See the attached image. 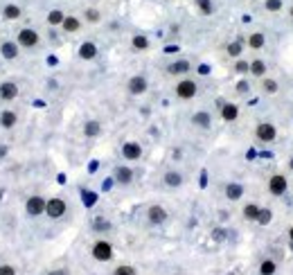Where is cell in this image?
<instances>
[{"label":"cell","instance_id":"obj_19","mask_svg":"<svg viewBox=\"0 0 293 275\" xmlns=\"http://www.w3.org/2000/svg\"><path fill=\"white\" fill-rule=\"evenodd\" d=\"M250 72L252 77H257V79H261V77H266V72H268V66H266L264 59H252L250 61Z\"/></svg>","mask_w":293,"mask_h":275},{"label":"cell","instance_id":"obj_29","mask_svg":"<svg viewBox=\"0 0 293 275\" xmlns=\"http://www.w3.org/2000/svg\"><path fill=\"white\" fill-rule=\"evenodd\" d=\"M261 90L266 95H275V93H279V84L275 79H270V77H261Z\"/></svg>","mask_w":293,"mask_h":275},{"label":"cell","instance_id":"obj_22","mask_svg":"<svg viewBox=\"0 0 293 275\" xmlns=\"http://www.w3.org/2000/svg\"><path fill=\"white\" fill-rule=\"evenodd\" d=\"M23 16V9L18 7L16 3H9L3 7V18L5 21H18V18Z\"/></svg>","mask_w":293,"mask_h":275},{"label":"cell","instance_id":"obj_40","mask_svg":"<svg viewBox=\"0 0 293 275\" xmlns=\"http://www.w3.org/2000/svg\"><path fill=\"white\" fill-rule=\"evenodd\" d=\"M84 203H86V205H93V203H95V194L86 192V194H84Z\"/></svg>","mask_w":293,"mask_h":275},{"label":"cell","instance_id":"obj_3","mask_svg":"<svg viewBox=\"0 0 293 275\" xmlns=\"http://www.w3.org/2000/svg\"><path fill=\"white\" fill-rule=\"evenodd\" d=\"M90 252H93V257L97 261H111L113 259V246L106 239H97V241L93 243V248H90Z\"/></svg>","mask_w":293,"mask_h":275},{"label":"cell","instance_id":"obj_27","mask_svg":"<svg viewBox=\"0 0 293 275\" xmlns=\"http://www.w3.org/2000/svg\"><path fill=\"white\" fill-rule=\"evenodd\" d=\"M16 122H18L16 113L14 111H3V115H0V126H3V129H14Z\"/></svg>","mask_w":293,"mask_h":275},{"label":"cell","instance_id":"obj_11","mask_svg":"<svg viewBox=\"0 0 293 275\" xmlns=\"http://www.w3.org/2000/svg\"><path fill=\"white\" fill-rule=\"evenodd\" d=\"M113 176H115V183H120V185L133 183V169L126 167V165H117L115 171H113Z\"/></svg>","mask_w":293,"mask_h":275},{"label":"cell","instance_id":"obj_6","mask_svg":"<svg viewBox=\"0 0 293 275\" xmlns=\"http://www.w3.org/2000/svg\"><path fill=\"white\" fill-rule=\"evenodd\" d=\"M68 210V203L63 201V198H50L48 203H45V214L50 216V219H61L63 214H66Z\"/></svg>","mask_w":293,"mask_h":275},{"label":"cell","instance_id":"obj_24","mask_svg":"<svg viewBox=\"0 0 293 275\" xmlns=\"http://www.w3.org/2000/svg\"><path fill=\"white\" fill-rule=\"evenodd\" d=\"M162 180H165L167 187H180V185H183V174H180V171H167V174L162 176Z\"/></svg>","mask_w":293,"mask_h":275},{"label":"cell","instance_id":"obj_25","mask_svg":"<svg viewBox=\"0 0 293 275\" xmlns=\"http://www.w3.org/2000/svg\"><path fill=\"white\" fill-rule=\"evenodd\" d=\"M259 210H261V205H257V203H246L241 214H243V219H246V221H257Z\"/></svg>","mask_w":293,"mask_h":275},{"label":"cell","instance_id":"obj_46","mask_svg":"<svg viewBox=\"0 0 293 275\" xmlns=\"http://www.w3.org/2000/svg\"><path fill=\"white\" fill-rule=\"evenodd\" d=\"M288 16L293 18V5H291V7H288Z\"/></svg>","mask_w":293,"mask_h":275},{"label":"cell","instance_id":"obj_21","mask_svg":"<svg viewBox=\"0 0 293 275\" xmlns=\"http://www.w3.org/2000/svg\"><path fill=\"white\" fill-rule=\"evenodd\" d=\"M221 117H223V122H234L239 117V106L237 104H221Z\"/></svg>","mask_w":293,"mask_h":275},{"label":"cell","instance_id":"obj_35","mask_svg":"<svg viewBox=\"0 0 293 275\" xmlns=\"http://www.w3.org/2000/svg\"><path fill=\"white\" fill-rule=\"evenodd\" d=\"M270 221H273V210H270V207H261L259 216H257V223H259V225H268Z\"/></svg>","mask_w":293,"mask_h":275},{"label":"cell","instance_id":"obj_31","mask_svg":"<svg viewBox=\"0 0 293 275\" xmlns=\"http://www.w3.org/2000/svg\"><path fill=\"white\" fill-rule=\"evenodd\" d=\"M84 18H86L88 23H93V25H95V23L102 21V12H99L97 7H86V9H84Z\"/></svg>","mask_w":293,"mask_h":275},{"label":"cell","instance_id":"obj_41","mask_svg":"<svg viewBox=\"0 0 293 275\" xmlns=\"http://www.w3.org/2000/svg\"><path fill=\"white\" fill-rule=\"evenodd\" d=\"M237 90H239V93H248V90H250V86H248L246 81H239V84H237Z\"/></svg>","mask_w":293,"mask_h":275},{"label":"cell","instance_id":"obj_44","mask_svg":"<svg viewBox=\"0 0 293 275\" xmlns=\"http://www.w3.org/2000/svg\"><path fill=\"white\" fill-rule=\"evenodd\" d=\"M288 169H291V171H293V156H291V158H288Z\"/></svg>","mask_w":293,"mask_h":275},{"label":"cell","instance_id":"obj_5","mask_svg":"<svg viewBox=\"0 0 293 275\" xmlns=\"http://www.w3.org/2000/svg\"><path fill=\"white\" fill-rule=\"evenodd\" d=\"M288 189V178L284 174H273L268 178V192L273 196H284Z\"/></svg>","mask_w":293,"mask_h":275},{"label":"cell","instance_id":"obj_47","mask_svg":"<svg viewBox=\"0 0 293 275\" xmlns=\"http://www.w3.org/2000/svg\"><path fill=\"white\" fill-rule=\"evenodd\" d=\"M230 275H237V273H230Z\"/></svg>","mask_w":293,"mask_h":275},{"label":"cell","instance_id":"obj_1","mask_svg":"<svg viewBox=\"0 0 293 275\" xmlns=\"http://www.w3.org/2000/svg\"><path fill=\"white\" fill-rule=\"evenodd\" d=\"M39 41H41L39 32L32 30V27H23V30L18 32V36H16V43L21 45V48H25V50L36 48V45H39Z\"/></svg>","mask_w":293,"mask_h":275},{"label":"cell","instance_id":"obj_37","mask_svg":"<svg viewBox=\"0 0 293 275\" xmlns=\"http://www.w3.org/2000/svg\"><path fill=\"white\" fill-rule=\"evenodd\" d=\"M113 275H135V268L133 266H129V264H122V266H117V268L113 270Z\"/></svg>","mask_w":293,"mask_h":275},{"label":"cell","instance_id":"obj_26","mask_svg":"<svg viewBox=\"0 0 293 275\" xmlns=\"http://www.w3.org/2000/svg\"><path fill=\"white\" fill-rule=\"evenodd\" d=\"M102 133V124H99L97 120H90L84 124V135L86 138H97V135Z\"/></svg>","mask_w":293,"mask_h":275},{"label":"cell","instance_id":"obj_42","mask_svg":"<svg viewBox=\"0 0 293 275\" xmlns=\"http://www.w3.org/2000/svg\"><path fill=\"white\" fill-rule=\"evenodd\" d=\"M212 237H214L216 241H221V239H225V230H214V232H212Z\"/></svg>","mask_w":293,"mask_h":275},{"label":"cell","instance_id":"obj_8","mask_svg":"<svg viewBox=\"0 0 293 275\" xmlns=\"http://www.w3.org/2000/svg\"><path fill=\"white\" fill-rule=\"evenodd\" d=\"M126 90H129L131 95H144L149 90V81L144 75H133L129 79V84H126Z\"/></svg>","mask_w":293,"mask_h":275},{"label":"cell","instance_id":"obj_13","mask_svg":"<svg viewBox=\"0 0 293 275\" xmlns=\"http://www.w3.org/2000/svg\"><path fill=\"white\" fill-rule=\"evenodd\" d=\"M189 70H192V63H189L187 59H178V61L167 66V72H169V75H187Z\"/></svg>","mask_w":293,"mask_h":275},{"label":"cell","instance_id":"obj_16","mask_svg":"<svg viewBox=\"0 0 293 275\" xmlns=\"http://www.w3.org/2000/svg\"><path fill=\"white\" fill-rule=\"evenodd\" d=\"M243 48H246V39H241V36H239V39L230 41V43L225 45V52H228L232 59H239L243 54Z\"/></svg>","mask_w":293,"mask_h":275},{"label":"cell","instance_id":"obj_20","mask_svg":"<svg viewBox=\"0 0 293 275\" xmlns=\"http://www.w3.org/2000/svg\"><path fill=\"white\" fill-rule=\"evenodd\" d=\"M18 48H21V45L14 43V41H5V43L0 45V54H3L5 59H9V61H14V59L18 57Z\"/></svg>","mask_w":293,"mask_h":275},{"label":"cell","instance_id":"obj_17","mask_svg":"<svg viewBox=\"0 0 293 275\" xmlns=\"http://www.w3.org/2000/svg\"><path fill=\"white\" fill-rule=\"evenodd\" d=\"M192 124L198 126V129H210L212 126V115L207 111H196L192 115Z\"/></svg>","mask_w":293,"mask_h":275},{"label":"cell","instance_id":"obj_7","mask_svg":"<svg viewBox=\"0 0 293 275\" xmlns=\"http://www.w3.org/2000/svg\"><path fill=\"white\" fill-rule=\"evenodd\" d=\"M122 158L129 162H135L142 158V144L135 142V140H129V142L122 144Z\"/></svg>","mask_w":293,"mask_h":275},{"label":"cell","instance_id":"obj_33","mask_svg":"<svg viewBox=\"0 0 293 275\" xmlns=\"http://www.w3.org/2000/svg\"><path fill=\"white\" fill-rule=\"evenodd\" d=\"M198 7V12L203 14V16H212L214 14V5H212V0H194Z\"/></svg>","mask_w":293,"mask_h":275},{"label":"cell","instance_id":"obj_23","mask_svg":"<svg viewBox=\"0 0 293 275\" xmlns=\"http://www.w3.org/2000/svg\"><path fill=\"white\" fill-rule=\"evenodd\" d=\"M61 30L66 32V34H75V32L81 30V21L77 16H66L61 23Z\"/></svg>","mask_w":293,"mask_h":275},{"label":"cell","instance_id":"obj_12","mask_svg":"<svg viewBox=\"0 0 293 275\" xmlns=\"http://www.w3.org/2000/svg\"><path fill=\"white\" fill-rule=\"evenodd\" d=\"M243 192H246V187H243L241 183H234V180H230V183L225 185V198H228V201H241Z\"/></svg>","mask_w":293,"mask_h":275},{"label":"cell","instance_id":"obj_9","mask_svg":"<svg viewBox=\"0 0 293 275\" xmlns=\"http://www.w3.org/2000/svg\"><path fill=\"white\" fill-rule=\"evenodd\" d=\"M45 198L43 196H39V194H34V196H30L27 198V203H25V212L30 216H41L45 212Z\"/></svg>","mask_w":293,"mask_h":275},{"label":"cell","instance_id":"obj_38","mask_svg":"<svg viewBox=\"0 0 293 275\" xmlns=\"http://www.w3.org/2000/svg\"><path fill=\"white\" fill-rule=\"evenodd\" d=\"M111 225H108V221L104 219H95V230H108Z\"/></svg>","mask_w":293,"mask_h":275},{"label":"cell","instance_id":"obj_43","mask_svg":"<svg viewBox=\"0 0 293 275\" xmlns=\"http://www.w3.org/2000/svg\"><path fill=\"white\" fill-rule=\"evenodd\" d=\"M48 275H68V270L66 268H57V270H50Z\"/></svg>","mask_w":293,"mask_h":275},{"label":"cell","instance_id":"obj_45","mask_svg":"<svg viewBox=\"0 0 293 275\" xmlns=\"http://www.w3.org/2000/svg\"><path fill=\"white\" fill-rule=\"evenodd\" d=\"M288 239H291V241H293V228L288 230Z\"/></svg>","mask_w":293,"mask_h":275},{"label":"cell","instance_id":"obj_39","mask_svg":"<svg viewBox=\"0 0 293 275\" xmlns=\"http://www.w3.org/2000/svg\"><path fill=\"white\" fill-rule=\"evenodd\" d=\"M0 275H16V270H14V266L3 264V266H0Z\"/></svg>","mask_w":293,"mask_h":275},{"label":"cell","instance_id":"obj_28","mask_svg":"<svg viewBox=\"0 0 293 275\" xmlns=\"http://www.w3.org/2000/svg\"><path fill=\"white\" fill-rule=\"evenodd\" d=\"M63 18H66V14H63L61 9H52V12L48 14V18H45V21H48L50 27H61Z\"/></svg>","mask_w":293,"mask_h":275},{"label":"cell","instance_id":"obj_36","mask_svg":"<svg viewBox=\"0 0 293 275\" xmlns=\"http://www.w3.org/2000/svg\"><path fill=\"white\" fill-rule=\"evenodd\" d=\"M248 70H250V61H243V59L239 57L237 63H234V72H237V75H246Z\"/></svg>","mask_w":293,"mask_h":275},{"label":"cell","instance_id":"obj_14","mask_svg":"<svg viewBox=\"0 0 293 275\" xmlns=\"http://www.w3.org/2000/svg\"><path fill=\"white\" fill-rule=\"evenodd\" d=\"M246 45L250 50H264L266 48V34L264 32H252V34H248Z\"/></svg>","mask_w":293,"mask_h":275},{"label":"cell","instance_id":"obj_15","mask_svg":"<svg viewBox=\"0 0 293 275\" xmlns=\"http://www.w3.org/2000/svg\"><path fill=\"white\" fill-rule=\"evenodd\" d=\"M16 95H18V86L14 81H3L0 84V99L12 102V99H16Z\"/></svg>","mask_w":293,"mask_h":275},{"label":"cell","instance_id":"obj_34","mask_svg":"<svg viewBox=\"0 0 293 275\" xmlns=\"http://www.w3.org/2000/svg\"><path fill=\"white\" fill-rule=\"evenodd\" d=\"M275 270H277V264L273 259H264L259 264V275H275Z\"/></svg>","mask_w":293,"mask_h":275},{"label":"cell","instance_id":"obj_32","mask_svg":"<svg viewBox=\"0 0 293 275\" xmlns=\"http://www.w3.org/2000/svg\"><path fill=\"white\" fill-rule=\"evenodd\" d=\"M284 9V0H264V12L268 14H277Z\"/></svg>","mask_w":293,"mask_h":275},{"label":"cell","instance_id":"obj_2","mask_svg":"<svg viewBox=\"0 0 293 275\" xmlns=\"http://www.w3.org/2000/svg\"><path fill=\"white\" fill-rule=\"evenodd\" d=\"M255 138L264 144H270L277 138V126L270 124V122H259V124L255 126Z\"/></svg>","mask_w":293,"mask_h":275},{"label":"cell","instance_id":"obj_18","mask_svg":"<svg viewBox=\"0 0 293 275\" xmlns=\"http://www.w3.org/2000/svg\"><path fill=\"white\" fill-rule=\"evenodd\" d=\"M79 57L84 59V61H93L95 57H97V45L93 43V41H86V43L79 45Z\"/></svg>","mask_w":293,"mask_h":275},{"label":"cell","instance_id":"obj_30","mask_svg":"<svg viewBox=\"0 0 293 275\" xmlns=\"http://www.w3.org/2000/svg\"><path fill=\"white\" fill-rule=\"evenodd\" d=\"M149 36H144V34H135L133 39H131V48L133 50H140V52H142V50H149Z\"/></svg>","mask_w":293,"mask_h":275},{"label":"cell","instance_id":"obj_4","mask_svg":"<svg viewBox=\"0 0 293 275\" xmlns=\"http://www.w3.org/2000/svg\"><path fill=\"white\" fill-rule=\"evenodd\" d=\"M174 90H176V97L178 99H194L198 93V84L194 79H180Z\"/></svg>","mask_w":293,"mask_h":275},{"label":"cell","instance_id":"obj_10","mask_svg":"<svg viewBox=\"0 0 293 275\" xmlns=\"http://www.w3.org/2000/svg\"><path fill=\"white\" fill-rule=\"evenodd\" d=\"M167 216H169V212H167L162 205H149V210H147V219H149V223H151V225H160V223H165Z\"/></svg>","mask_w":293,"mask_h":275}]
</instances>
